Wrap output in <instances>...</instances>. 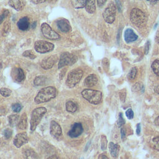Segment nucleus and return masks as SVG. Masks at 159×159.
Instances as JSON below:
<instances>
[{"mask_svg":"<svg viewBox=\"0 0 159 159\" xmlns=\"http://www.w3.org/2000/svg\"><path fill=\"white\" fill-rule=\"evenodd\" d=\"M57 96V89L53 86H48L42 88L38 93L35 98V102L37 104L47 102Z\"/></svg>","mask_w":159,"mask_h":159,"instance_id":"1","label":"nucleus"},{"mask_svg":"<svg viewBox=\"0 0 159 159\" xmlns=\"http://www.w3.org/2000/svg\"><path fill=\"white\" fill-rule=\"evenodd\" d=\"M82 96L93 104H98L102 100V93L98 90L84 89L81 92Z\"/></svg>","mask_w":159,"mask_h":159,"instance_id":"2","label":"nucleus"},{"mask_svg":"<svg viewBox=\"0 0 159 159\" xmlns=\"http://www.w3.org/2000/svg\"><path fill=\"white\" fill-rule=\"evenodd\" d=\"M83 75V71L80 68L73 69L68 75L66 84L69 88H73L77 84Z\"/></svg>","mask_w":159,"mask_h":159,"instance_id":"3","label":"nucleus"},{"mask_svg":"<svg viewBox=\"0 0 159 159\" xmlns=\"http://www.w3.org/2000/svg\"><path fill=\"white\" fill-rule=\"evenodd\" d=\"M47 109L43 107H37L32 112L30 119V130H34L40 123L42 117L46 113Z\"/></svg>","mask_w":159,"mask_h":159,"instance_id":"4","label":"nucleus"},{"mask_svg":"<svg viewBox=\"0 0 159 159\" xmlns=\"http://www.w3.org/2000/svg\"><path fill=\"white\" fill-rule=\"evenodd\" d=\"M130 19L136 26L143 25L146 21V16L143 11L138 8H134L130 14Z\"/></svg>","mask_w":159,"mask_h":159,"instance_id":"5","label":"nucleus"},{"mask_svg":"<svg viewBox=\"0 0 159 159\" xmlns=\"http://www.w3.org/2000/svg\"><path fill=\"white\" fill-rule=\"evenodd\" d=\"M78 60L76 56L73 54H71L69 52H64L61 53L59 63H58V68H63L65 66H71L73 65Z\"/></svg>","mask_w":159,"mask_h":159,"instance_id":"6","label":"nucleus"},{"mask_svg":"<svg viewBox=\"0 0 159 159\" xmlns=\"http://www.w3.org/2000/svg\"><path fill=\"white\" fill-rule=\"evenodd\" d=\"M116 7L114 2H111L102 13L104 20L108 24H112L115 20Z\"/></svg>","mask_w":159,"mask_h":159,"instance_id":"7","label":"nucleus"},{"mask_svg":"<svg viewBox=\"0 0 159 159\" xmlns=\"http://www.w3.org/2000/svg\"><path fill=\"white\" fill-rule=\"evenodd\" d=\"M35 50L40 53H45L52 51L54 49V45L45 40H37L34 43Z\"/></svg>","mask_w":159,"mask_h":159,"instance_id":"8","label":"nucleus"},{"mask_svg":"<svg viewBox=\"0 0 159 159\" xmlns=\"http://www.w3.org/2000/svg\"><path fill=\"white\" fill-rule=\"evenodd\" d=\"M41 32L43 37L50 40H58L60 38V35L53 30L47 23H42L40 26Z\"/></svg>","mask_w":159,"mask_h":159,"instance_id":"9","label":"nucleus"},{"mask_svg":"<svg viewBox=\"0 0 159 159\" xmlns=\"http://www.w3.org/2000/svg\"><path fill=\"white\" fill-rule=\"evenodd\" d=\"M50 132L52 136H53L57 140H60L62 137V130L60 125L53 120L50 123Z\"/></svg>","mask_w":159,"mask_h":159,"instance_id":"10","label":"nucleus"},{"mask_svg":"<svg viewBox=\"0 0 159 159\" xmlns=\"http://www.w3.org/2000/svg\"><path fill=\"white\" fill-rule=\"evenodd\" d=\"M28 140H29V137L27 135V133L22 132V133L17 134L15 136L13 142L14 145L16 147L19 148L24 144L28 142Z\"/></svg>","mask_w":159,"mask_h":159,"instance_id":"11","label":"nucleus"},{"mask_svg":"<svg viewBox=\"0 0 159 159\" xmlns=\"http://www.w3.org/2000/svg\"><path fill=\"white\" fill-rule=\"evenodd\" d=\"M57 59V57L54 55L48 57H46L42 60L41 61V66L44 70H48L53 67L55 61Z\"/></svg>","mask_w":159,"mask_h":159,"instance_id":"12","label":"nucleus"},{"mask_svg":"<svg viewBox=\"0 0 159 159\" xmlns=\"http://www.w3.org/2000/svg\"><path fill=\"white\" fill-rule=\"evenodd\" d=\"M83 130V129L81 123H75L72 125L71 130L68 132V135L71 138H75L80 136L82 134Z\"/></svg>","mask_w":159,"mask_h":159,"instance_id":"13","label":"nucleus"},{"mask_svg":"<svg viewBox=\"0 0 159 159\" xmlns=\"http://www.w3.org/2000/svg\"><path fill=\"white\" fill-rule=\"evenodd\" d=\"M57 25L58 29L63 32H68L71 27L69 21L65 19H61L57 21Z\"/></svg>","mask_w":159,"mask_h":159,"instance_id":"14","label":"nucleus"},{"mask_svg":"<svg viewBox=\"0 0 159 159\" xmlns=\"http://www.w3.org/2000/svg\"><path fill=\"white\" fill-rule=\"evenodd\" d=\"M9 5L17 11H20L24 9L26 4L25 0H9Z\"/></svg>","mask_w":159,"mask_h":159,"instance_id":"15","label":"nucleus"},{"mask_svg":"<svg viewBox=\"0 0 159 159\" xmlns=\"http://www.w3.org/2000/svg\"><path fill=\"white\" fill-rule=\"evenodd\" d=\"M12 76L17 82H22L25 79V74L22 69L16 68L12 71Z\"/></svg>","mask_w":159,"mask_h":159,"instance_id":"16","label":"nucleus"},{"mask_svg":"<svg viewBox=\"0 0 159 159\" xmlns=\"http://www.w3.org/2000/svg\"><path fill=\"white\" fill-rule=\"evenodd\" d=\"M124 37L125 40L127 43L135 41L138 38V36L134 33V32L131 29H127L125 30Z\"/></svg>","mask_w":159,"mask_h":159,"instance_id":"17","label":"nucleus"},{"mask_svg":"<svg viewBox=\"0 0 159 159\" xmlns=\"http://www.w3.org/2000/svg\"><path fill=\"white\" fill-rule=\"evenodd\" d=\"M17 27L18 28L22 31L27 30L30 25V22H29V19L27 17H23L20 18L19 21L17 22Z\"/></svg>","mask_w":159,"mask_h":159,"instance_id":"18","label":"nucleus"},{"mask_svg":"<svg viewBox=\"0 0 159 159\" xmlns=\"http://www.w3.org/2000/svg\"><path fill=\"white\" fill-rule=\"evenodd\" d=\"M98 80L96 75L91 74L85 78L84 84L87 87H92L98 83Z\"/></svg>","mask_w":159,"mask_h":159,"instance_id":"19","label":"nucleus"},{"mask_svg":"<svg viewBox=\"0 0 159 159\" xmlns=\"http://www.w3.org/2000/svg\"><path fill=\"white\" fill-rule=\"evenodd\" d=\"M109 147L111 156L114 158H116L118 156L119 152V145L117 144H115L112 142H111L109 145Z\"/></svg>","mask_w":159,"mask_h":159,"instance_id":"20","label":"nucleus"},{"mask_svg":"<svg viewBox=\"0 0 159 159\" xmlns=\"http://www.w3.org/2000/svg\"><path fill=\"white\" fill-rule=\"evenodd\" d=\"M85 8L88 13L93 14L96 10L95 0H86Z\"/></svg>","mask_w":159,"mask_h":159,"instance_id":"21","label":"nucleus"},{"mask_svg":"<svg viewBox=\"0 0 159 159\" xmlns=\"http://www.w3.org/2000/svg\"><path fill=\"white\" fill-rule=\"evenodd\" d=\"M18 127L20 129H25L27 126V117L25 113H24L20 119H19L18 123Z\"/></svg>","mask_w":159,"mask_h":159,"instance_id":"22","label":"nucleus"},{"mask_svg":"<svg viewBox=\"0 0 159 159\" xmlns=\"http://www.w3.org/2000/svg\"><path fill=\"white\" fill-rule=\"evenodd\" d=\"M86 0H71L72 6L75 9H81L85 7Z\"/></svg>","mask_w":159,"mask_h":159,"instance_id":"23","label":"nucleus"},{"mask_svg":"<svg viewBox=\"0 0 159 159\" xmlns=\"http://www.w3.org/2000/svg\"><path fill=\"white\" fill-rule=\"evenodd\" d=\"M47 77L43 75H40L38 76H36L34 79V83L35 86H42L45 85L47 82Z\"/></svg>","mask_w":159,"mask_h":159,"instance_id":"24","label":"nucleus"},{"mask_svg":"<svg viewBox=\"0 0 159 159\" xmlns=\"http://www.w3.org/2000/svg\"><path fill=\"white\" fill-rule=\"evenodd\" d=\"M19 116L17 114H12L9 116V123L11 127H14L19 123Z\"/></svg>","mask_w":159,"mask_h":159,"instance_id":"25","label":"nucleus"},{"mask_svg":"<svg viewBox=\"0 0 159 159\" xmlns=\"http://www.w3.org/2000/svg\"><path fill=\"white\" fill-rule=\"evenodd\" d=\"M66 109L70 112H74L77 110V105L73 101H69L66 103Z\"/></svg>","mask_w":159,"mask_h":159,"instance_id":"26","label":"nucleus"},{"mask_svg":"<svg viewBox=\"0 0 159 159\" xmlns=\"http://www.w3.org/2000/svg\"><path fill=\"white\" fill-rule=\"evenodd\" d=\"M152 68L153 72L159 76V60H155L152 64Z\"/></svg>","mask_w":159,"mask_h":159,"instance_id":"27","label":"nucleus"},{"mask_svg":"<svg viewBox=\"0 0 159 159\" xmlns=\"http://www.w3.org/2000/svg\"><path fill=\"white\" fill-rule=\"evenodd\" d=\"M137 68L135 66L132 67L130 69V70L129 71V73L127 75L128 79L130 80H133L135 78V76L137 75Z\"/></svg>","mask_w":159,"mask_h":159,"instance_id":"28","label":"nucleus"},{"mask_svg":"<svg viewBox=\"0 0 159 159\" xmlns=\"http://www.w3.org/2000/svg\"><path fill=\"white\" fill-rule=\"evenodd\" d=\"M22 55L24 57H28L30 59H34L36 58V56L35 55V53L32 52V50H26L24 52H23L22 53Z\"/></svg>","mask_w":159,"mask_h":159,"instance_id":"29","label":"nucleus"},{"mask_svg":"<svg viewBox=\"0 0 159 159\" xmlns=\"http://www.w3.org/2000/svg\"><path fill=\"white\" fill-rule=\"evenodd\" d=\"M12 91L11 89H9V88H2L0 89V94L4 96V97H7L9 96L10 94H11Z\"/></svg>","mask_w":159,"mask_h":159,"instance_id":"30","label":"nucleus"},{"mask_svg":"<svg viewBox=\"0 0 159 159\" xmlns=\"http://www.w3.org/2000/svg\"><path fill=\"white\" fill-rule=\"evenodd\" d=\"M133 89V91H142V92L143 91V89H144V88H143V86L142 83H137L134 84V86H133L132 88Z\"/></svg>","mask_w":159,"mask_h":159,"instance_id":"31","label":"nucleus"},{"mask_svg":"<svg viewBox=\"0 0 159 159\" xmlns=\"http://www.w3.org/2000/svg\"><path fill=\"white\" fill-rule=\"evenodd\" d=\"M22 107V106L19 103H14L12 105V109L15 112H20Z\"/></svg>","mask_w":159,"mask_h":159,"instance_id":"32","label":"nucleus"},{"mask_svg":"<svg viewBox=\"0 0 159 159\" xmlns=\"http://www.w3.org/2000/svg\"><path fill=\"white\" fill-rule=\"evenodd\" d=\"M153 147L154 149L159 151V137H157L153 139Z\"/></svg>","mask_w":159,"mask_h":159,"instance_id":"33","label":"nucleus"},{"mask_svg":"<svg viewBox=\"0 0 159 159\" xmlns=\"http://www.w3.org/2000/svg\"><path fill=\"white\" fill-rule=\"evenodd\" d=\"M3 134H4V136L5 137V138L8 139L11 137V135L12 134V130L10 129H6L4 130Z\"/></svg>","mask_w":159,"mask_h":159,"instance_id":"34","label":"nucleus"},{"mask_svg":"<svg viewBox=\"0 0 159 159\" xmlns=\"http://www.w3.org/2000/svg\"><path fill=\"white\" fill-rule=\"evenodd\" d=\"M125 123V120L123 117V115L120 112L119 115V119L117 120V125L119 127H120L122 126L123 124H124Z\"/></svg>","mask_w":159,"mask_h":159,"instance_id":"35","label":"nucleus"},{"mask_svg":"<svg viewBox=\"0 0 159 159\" xmlns=\"http://www.w3.org/2000/svg\"><path fill=\"white\" fill-rule=\"evenodd\" d=\"M9 29H10V25H9V24L8 22H6L5 24H4V28H3V30H2V34L3 35H6L9 31Z\"/></svg>","mask_w":159,"mask_h":159,"instance_id":"36","label":"nucleus"},{"mask_svg":"<svg viewBox=\"0 0 159 159\" xmlns=\"http://www.w3.org/2000/svg\"><path fill=\"white\" fill-rule=\"evenodd\" d=\"M125 115L127 116V117L129 119H133L134 117V112L132 110V109L129 108L128 109L126 112H125Z\"/></svg>","mask_w":159,"mask_h":159,"instance_id":"37","label":"nucleus"},{"mask_svg":"<svg viewBox=\"0 0 159 159\" xmlns=\"http://www.w3.org/2000/svg\"><path fill=\"white\" fill-rule=\"evenodd\" d=\"M126 97V91L125 89H122L119 92V98L122 102H124Z\"/></svg>","mask_w":159,"mask_h":159,"instance_id":"38","label":"nucleus"},{"mask_svg":"<svg viewBox=\"0 0 159 159\" xmlns=\"http://www.w3.org/2000/svg\"><path fill=\"white\" fill-rule=\"evenodd\" d=\"M106 143H107V140L106 139V137L102 135V139H101V148L102 150H105L106 148Z\"/></svg>","mask_w":159,"mask_h":159,"instance_id":"39","label":"nucleus"},{"mask_svg":"<svg viewBox=\"0 0 159 159\" xmlns=\"http://www.w3.org/2000/svg\"><path fill=\"white\" fill-rule=\"evenodd\" d=\"M149 48H150V42L147 41L146 44H145V53L147 55L149 51Z\"/></svg>","mask_w":159,"mask_h":159,"instance_id":"40","label":"nucleus"},{"mask_svg":"<svg viewBox=\"0 0 159 159\" xmlns=\"http://www.w3.org/2000/svg\"><path fill=\"white\" fill-rule=\"evenodd\" d=\"M120 134H121L122 139V140H124V139H125V134H126V132H125V129L122 128V129H120Z\"/></svg>","mask_w":159,"mask_h":159,"instance_id":"41","label":"nucleus"},{"mask_svg":"<svg viewBox=\"0 0 159 159\" xmlns=\"http://www.w3.org/2000/svg\"><path fill=\"white\" fill-rule=\"evenodd\" d=\"M106 2V0H97L98 5L99 7H102L105 4Z\"/></svg>","mask_w":159,"mask_h":159,"instance_id":"42","label":"nucleus"},{"mask_svg":"<svg viewBox=\"0 0 159 159\" xmlns=\"http://www.w3.org/2000/svg\"><path fill=\"white\" fill-rule=\"evenodd\" d=\"M46 0H31V1L35 4H41L43 3Z\"/></svg>","mask_w":159,"mask_h":159,"instance_id":"43","label":"nucleus"},{"mask_svg":"<svg viewBox=\"0 0 159 159\" xmlns=\"http://www.w3.org/2000/svg\"><path fill=\"white\" fill-rule=\"evenodd\" d=\"M140 130H141V126L140 124H137V129H136V132L137 135H139L140 134Z\"/></svg>","mask_w":159,"mask_h":159,"instance_id":"44","label":"nucleus"},{"mask_svg":"<svg viewBox=\"0 0 159 159\" xmlns=\"http://www.w3.org/2000/svg\"><path fill=\"white\" fill-rule=\"evenodd\" d=\"M6 17L5 16V15L3 14V12L2 13V14H0V25L2 24L3 20L6 18Z\"/></svg>","mask_w":159,"mask_h":159,"instance_id":"45","label":"nucleus"},{"mask_svg":"<svg viewBox=\"0 0 159 159\" xmlns=\"http://www.w3.org/2000/svg\"><path fill=\"white\" fill-rule=\"evenodd\" d=\"M155 40L157 42V43L159 45V30L157 32L156 35H155Z\"/></svg>","mask_w":159,"mask_h":159,"instance_id":"46","label":"nucleus"},{"mask_svg":"<svg viewBox=\"0 0 159 159\" xmlns=\"http://www.w3.org/2000/svg\"><path fill=\"white\" fill-rule=\"evenodd\" d=\"M154 91H155V93H157V94H159V84H157V85H156V86H155V88H154Z\"/></svg>","mask_w":159,"mask_h":159,"instance_id":"47","label":"nucleus"},{"mask_svg":"<svg viewBox=\"0 0 159 159\" xmlns=\"http://www.w3.org/2000/svg\"><path fill=\"white\" fill-rule=\"evenodd\" d=\"M116 3H117V8L119 9V11H121V6L120 2H119V0H116Z\"/></svg>","mask_w":159,"mask_h":159,"instance_id":"48","label":"nucleus"},{"mask_svg":"<svg viewBox=\"0 0 159 159\" xmlns=\"http://www.w3.org/2000/svg\"><path fill=\"white\" fill-rule=\"evenodd\" d=\"M155 124L158 127H159V116L155 119Z\"/></svg>","mask_w":159,"mask_h":159,"instance_id":"49","label":"nucleus"},{"mask_svg":"<svg viewBox=\"0 0 159 159\" xmlns=\"http://www.w3.org/2000/svg\"><path fill=\"white\" fill-rule=\"evenodd\" d=\"M47 159H60L58 157H57V155H52L50 156V157H48Z\"/></svg>","mask_w":159,"mask_h":159,"instance_id":"50","label":"nucleus"},{"mask_svg":"<svg viewBox=\"0 0 159 159\" xmlns=\"http://www.w3.org/2000/svg\"><path fill=\"white\" fill-rule=\"evenodd\" d=\"M36 24H37L36 22H34L32 23V29H34V28L36 27Z\"/></svg>","mask_w":159,"mask_h":159,"instance_id":"51","label":"nucleus"},{"mask_svg":"<svg viewBox=\"0 0 159 159\" xmlns=\"http://www.w3.org/2000/svg\"><path fill=\"white\" fill-rule=\"evenodd\" d=\"M148 1H150V2H152V3H155V2H157L158 0H148Z\"/></svg>","mask_w":159,"mask_h":159,"instance_id":"52","label":"nucleus"},{"mask_svg":"<svg viewBox=\"0 0 159 159\" xmlns=\"http://www.w3.org/2000/svg\"><path fill=\"white\" fill-rule=\"evenodd\" d=\"M50 2H55L57 0H48Z\"/></svg>","mask_w":159,"mask_h":159,"instance_id":"53","label":"nucleus"},{"mask_svg":"<svg viewBox=\"0 0 159 159\" xmlns=\"http://www.w3.org/2000/svg\"><path fill=\"white\" fill-rule=\"evenodd\" d=\"M102 159H108L107 157H106V156H104V155H103V156L102 157Z\"/></svg>","mask_w":159,"mask_h":159,"instance_id":"54","label":"nucleus"},{"mask_svg":"<svg viewBox=\"0 0 159 159\" xmlns=\"http://www.w3.org/2000/svg\"><path fill=\"white\" fill-rule=\"evenodd\" d=\"M0 100H1V98H0Z\"/></svg>","mask_w":159,"mask_h":159,"instance_id":"55","label":"nucleus"}]
</instances>
